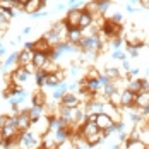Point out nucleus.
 I'll use <instances>...</instances> for the list:
<instances>
[{
  "mask_svg": "<svg viewBox=\"0 0 149 149\" xmlns=\"http://www.w3.org/2000/svg\"><path fill=\"white\" fill-rule=\"evenodd\" d=\"M67 36H69V26L65 24V21H57L50 29L45 33V38L46 41L50 43L52 46H57L60 43H65L67 41Z\"/></svg>",
  "mask_w": 149,
  "mask_h": 149,
  "instance_id": "nucleus-1",
  "label": "nucleus"
},
{
  "mask_svg": "<svg viewBox=\"0 0 149 149\" xmlns=\"http://www.w3.org/2000/svg\"><path fill=\"white\" fill-rule=\"evenodd\" d=\"M41 142H43V137L36 135L33 130L28 129V130H21L17 146L21 149H40L41 148Z\"/></svg>",
  "mask_w": 149,
  "mask_h": 149,
  "instance_id": "nucleus-2",
  "label": "nucleus"
},
{
  "mask_svg": "<svg viewBox=\"0 0 149 149\" xmlns=\"http://www.w3.org/2000/svg\"><path fill=\"white\" fill-rule=\"evenodd\" d=\"M81 52H86V53H98L101 50V41L98 38V34L94 36H82L81 43H79Z\"/></svg>",
  "mask_w": 149,
  "mask_h": 149,
  "instance_id": "nucleus-3",
  "label": "nucleus"
},
{
  "mask_svg": "<svg viewBox=\"0 0 149 149\" xmlns=\"http://www.w3.org/2000/svg\"><path fill=\"white\" fill-rule=\"evenodd\" d=\"M144 38H146L144 31L135 29V28H132V29L123 36V40H125V43H127V45L139 46V48H142V46H144Z\"/></svg>",
  "mask_w": 149,
  "mask_h": 149,
  "instance_id": "nucleus-4",
  "label": "nucleus"
},
{
  "mask_svg": "<svg viewBox=\"0 0 149 149\" xmlns=\"http://www.w3.org/2000/svg\"><path fill=\"white\" fill-rule=\"evenodd\" d=\"M81 15H82V9H69L63 21H65V24H67L69 28H79Z\"/></svg>",
  "mask_w": 149,
  "mask_h": 149,
  "instance_id": "nucleus-5",
  "label": "nucleus"
},
{
  "mask_svg": "<svg viewBox=\"0 0 149 149\" xmlns=\"http://www.w3.org/2000/svg\"><path fill=\"white\" fill-rule=\"evenodd\" d=\"M60 104L62 106H67V108H79L81 106V100H79V96L74 94V93H67L62 100H60Z\"/></svg>",
  "mask_w": 149,
  "mask_h": 149,
  "instance_id": "nucleus-6",
  "label": "nucleus"
},
{
  "mask_svg": "<svg viewBox=\"0 0 149 149\" xmlns=\"http://www.w3.org/2000/svg\"><path fill=\"white\" fill-rule=\"evenodd\" d=\"M15 120H17V127H19V130H28V129L31 127V123H33V120H31L28 110L17 113V115H15Z\"/></svg>",
  "mask_w": 149,
  "mask_h": 149,
  "instance_id": "nucleus-7",
  "label": "nucleus"
},
{
  "mask_svg": "<svg viewBox=\"0 0 149 149\" xmlns=\"http://www.w3.org/2000/svg\"><path fill=\"white\" fill-rule=\"evenodd\" d=\"M33 57H34V50H26L22 48L19 52V57H17V67H26L28 63L33 62Z\"/></svg>",
  "mask_w": 149,
  "mask_h": 149,
  "instance_id": "nucleus-8",
  "label": "nucleus"
},
{
  "mask_svg": "<svg viewBox=\"0 0 149 149\" xmlns=\"http://www.w3.org/2000/svg\"><path fill=\"white\" fill-rule=\"evenodd\" d=\"M46 5L45 0H29L26 5H24V12L26 14H34V12H38V10H43Z\"/></svg>",
  "mask_w": 149,
  "mask_h": 149,
  "instance_id": "nucleus-9",
  "label": "nucleus"
},
{
  "mask_svg": "<svg viewBox=\"0 0 149 149\" xmlns=\"http://www.w3.org/2000/svg\"><path fill=\"white\" fill-rule=\"evenodd\" d=\"M101 129L98 127V123L96 122H86L82 127H81V134H82V137L86 139V137H89V135H94L96 132H100Z\"/></svg>",
  "mask_w": 149,
  "mask_h": 149,
  "instance_id": "nucleus-10",
  "label": "nucleus"
},
{
  "mask_svg": "<svg viewBox=\"0 0 149 149\" xmlns=\"http://www.w3.org/2000/svg\"><path fill=\"white\" fill-rule=\"evenodd\" d=\"M28 113H29L31 120L34 122V120H40L41 117H45V115H46V110H45V106H40V104H31L29 108H28Z\"/></svg>",
  "mask_w": 149,
  "mask_h": 149,
  "instance_id": "nucleus-11",
  "label": "nucleus"
},
{
  "mask_svg": "<svg viewBox=\"0 0 149 149\" xmlns=\"http://www.w3.org/2000/svg\"><path fill=\"white\" fill-rule=\"evenodd\" d=\"M135 104V93H132L130 89H122V106H134Z\"/></svg>",
  "mask_w": 149,
  "mask_h": 149,
  "instance_id": "nucleus-12",
  "label": "nucleus"
},
{
  "mask_svg": "<svg viewBox=\"0 0 149 149\" xmlns=\"http://www.w3.org/2000/svg\"><path fill=\"white\" fill-rule=\"evenodd\" d=\"M67 93H69V84H67V81H63V82H60L57 88H53V100L60 101Z\"/></svg>",
  "mask_w": 149,
  "mask_h": 149,
  "instance_id": "nucleus-13",
  "label": "nucleus"
},
{
  "mask_svg": "<svg viewBox=\"0 0 149 149\" xmlns=\"http://www.w3.org/2000/svg\"><path fill=\"white\" fill-rule=\"evenodd\" d=\"M96 123H98V127H100L101 130H106V129H108V127H111L115 122L110 118L106 113H103V111H101V113H98V117H96Z\"/></svg>",
  "mask_w": 149,
  "mask_h": 149,
  "instance_id": "nucleus-14",
  "label": "nucleus"
},
{
  "mask_svg": "<svg viewBox=\"0 0 149 149\" xmlns=\"http://www.w3.org/2000/svg\"><path fill=\"white\" fill-rule=\"evenodd\" d=\"M93 22H94V17H93V14H89L88 10H84V9H82V15H81V22H79V29H81V31L88 29L89 26H93Z\"/></svg>",
  "mask_w": 149,
  "mask_h": 149,
  "instance_id": "nucleus-15",
  "label": "nucleus"
},
{
  "mask_svg": "<svg viewBox=\"0 0 149 149\" xmlns=\"http://www.w3.org/2000/svg\"><path fill=\"white\" fill-rule=\"evenodd\" d=\"M82 31L79 29V28H69V36H67V41H70V43H74V45H79L81 43V40H82Z\"/></svg>",
  "mask_w": 149,
  "mask_h": 149,
  "instance_id": "nucleus-16",
  "label": "nucleus"
},
{
  "mask_svg": "<svg viewBox=\"0 0 149 149\" xmlns=\"http://www.w3.org/2000/svg\"><path fill=\"white\" fill-rule=\"evenodd\" d=\"M135 106L137 108L149 106V91H141V93L135 94Z\"/></svg>",
  "mask_w": 149,
  "mask_h": 149,
  "instance_id": "nucleus-17",
  "label": "nucleus"
},
{
  "mask_svg": "<svg viewBox=\"0 0 149 149\" xmlns=\"http://www.w3.org/2000/svg\"><path fill=\"white\" fill-rule=\"evenodd\" d=\"M50 60V55L45 53V52H34V57H33V63L38 67V69H41L43 65H45L46 62Z\"/></svg>",
  "mask_w": 149,
  "mask_h": 149,
  "instance_id": "nucleus-18",
  "label": "nucleus"
},
{
  "mask_svg": "<svg viewBox=\"0 0 149 149\" xmlns=\"http://www.w3.org/2000/svg\"><path fill=\"white\" fill-rule=\"evenodd\" d=\"M52 48H53V46L50 45L45 38H40V40L34 41V52H45V53H50Z\"/></svg>",
  "mask_w": 149,
  "mask_h": 149,
  "instance_id": "nucleus-19",
  "label": "nucleus"
},
{
  "mask_svg": "<svg viewBox=\"0 0 149 149\" xmlns=\"http://www.w3.org/2000/svg\"><path fill=\"white\" fill-rule=\"evenodd\" d=\"M123 149H148V144L142 139H135V141H127L123 142Z\"/></svg>",
  "mask_w": 149,
  "mask_h": 149,
  "instance_id": "nucleus-20",
  "label": "nucleus"
},
{
  "mask_svg": "<svg viewBox=\"0 0 149 149\" xmlns=\"http://www.w3.org/2000/svg\"><path fill=\"white\" fill-rule=\"evenodd\" d=\"M17 57H19V52H14V53H10L7 58H5V62L2 63V70L3 72H7L12 65H17Z\"/></svg>",
  "mask_w": 149,
  "mask_h": 149,
  "instance_id": "nucleus-21",
  "label": "nucleus"
},
{
  "mask_svg": "<svg viewBox=\"0 0 149 149\" xmlns=\"http://www.w3.org/2000/svg\"><path fill=\"white\" fill-rule=\"evenodd\" d=\"M31 104H40V106H45L46 104V96H45V91L43 89H38L33 93V101Z\"/></svg>",
  "mask_w": 149,
  "mask_h": 149,
  "instance_id": "nucleus-22",
  "label": "nucleus"
},
{
  "mask_svg": "<svg viewBox=\"0 0 149 149\" xmlns=\"http://www.w3.org/2000/svg\"><path fill=\"white\" fill-rule=\"evenodd\" d=\"M96 2H98V14H101V15H106L108 10L113 7L111 0H96Z\"/></svg>",
  "mask_w": 149,
  "mask_h": 149,
  "instance_id": "nucleus-23",
  "label": "nucleus"
},
{
  "mask_svg": "<svg viewBox=\"0 0 149 149\" xmlns=\"http://www.w3.org/2000/svg\"><path fill=\"white\" fill-rule=\"evenodd\" d=\"M60 69H62V67L58 65V62H53V60H48L45 65L41 67V70H45L48 75H50V74H55V72H57V70H60Z\"/></svg>",
  "mask_w": 149,
  "mask_h": 149,
  "instance_id": "nucleus-24",
  "label": "nucleus"
},
{
  "mask_svg": "<svg viewBox=\"0 0 149 149\" xmlns=\"http://www.w3.org/2000/svg\"><path fill=\"white\" fill-rule=\"evenodd\" d=\"M46 77H48V74H46L45 70L38 69V72L34 74V82H36V86H38V88H45V84H46Z\"/></svg>",
  "mask_w": 149,
  "mask_h": 149,
  "instance_id": "nucleus-25",
  "label": "nucleus"
},
{
  "mask_svg": "<svg viewBox=\"0 0 149 149\" xmlns=\"http://www.w3.org/2000/svg\"><path fill=\"white\" fill-rule=\"evenodd\" d=\"M127 89H130L132 93H141L142 91V79H135V81H129L127 82Z\"/></svg>",
  "mask_w": 149,
  "mask_h": 149,
  "instance_id": "nucleus-26",
  "label": "nucleus"
},
{
  "mask_svg": "<svg viewBox=\"0 0 149 149\" xmlns=\"http://www.w3.org/2000/svg\"><path fill=\"white\" fill-rule=\"evenodd\" d=\"M104 74L108 75L111 81H117V79H120V77H123L122 72H120L118 69H115V67H106V69H104Z\"/></svg>",
  "mask_w": 149,
  "mask_h": 149,
  "instance_id": "nucleus-27",
  "label": "nucleus"
},
{
  "mask_svg": "<svg viewBox=\"0 0 149 149\" xmlns=\"http://www.w3.org/2000/svg\"><path fill=\"white\" fill-rule=\"evenodd\" d=\"M115 91H118V89H117V86H115V82H113V81H111V82H108L106 86H103V88H101V93H103L106 98H110Z\"/></svg>",
  "mask_w": 149,
  "mask_h": 149,
  "instance_id": "nucleus-28",
  "label": "nucleus"
},
{
  "mask_svg": "<svg viewBox=\"0 0 149 149\" xmlns=\"http://www.w3.org/2000/svg\"><path fill=\"white\" fill-rule=\"evenodd\" d=\"M108 101L111 104H115V106H122V91H115V93L108 98Z\"/></svg>",
  "mask_w": 149,
  "mask_h": 149,
  "instance_id": "nucleus-29",
  "label": "nucleus"
},
{
  "mask_svg": "<svg viewBox=\"0 0 149 149\" xmlns=\"http://www.w3.org/2000/svg\"><path fill=\"white\" fill-rule=\"evenodd\" d=\"M60 84V81L57 79V75L55 74H50L48 77H46V84H45V88H57Z\"/></svg>",
  "mask_w": 149,
  "mask_h": 149,
  "instance_id": "nucleus-30",
  "label": "nucleus"
},
{
  "mask_svg": "<svg viewBox=\"0 0 149 149\" xmlns=\"http://www.w3.org/2000/svg\"><path fill=\"white\" fill-rule=\"evenodd\" d=\"M100 74H101V72H100L96 67H89V69L86 70L84 77H86V79H98V77H100Z\"/></svg>",
  "mask_w": 149,
  "mask_h": 149,
  "instance_id": "nucleus-31",
  "label": "nucleus"
},
{
  "mask_svg": "<svg viewBox=\"0 0 149 149\" xmlns=\"http://www.w3.org/2000/svg\"><path fill=\"white\" fill-rule=\"evenodd\" d=\"M79 74H81V63H75V62H72V63H70V69H69V75L77 77Z\"/></svg>",
  "mask_w": 149,
  "mask_h": 149,
  "instance_id": "nucleus-32",
  "label": "nucleus"
},
{
  "mask_svg": "<svg viewBox=\"0 0 149 149\" xmlns=\"http://www.w3.org/2000/svg\"><path fill=\"white\" fill-rule=\"evenodd\" d=\"M127 55L129 57H132V58H135V57H139V53H141V48L139 46H130V45H127Z\"/></svg>",
  "mask_w": 149,
  "mask_h": 149,
  "instance_id": "nucleus-33",
  "label": "nucleus"
},
{
  "mask_svg": "<svg viewBox=\"0 0 149 149\" xmlns=\"http://www.w3.org/2000/svg\"><path fill=\"white\" fill-rule=\"evenodd\" d=\"M111 57H113L115 60H125V58H127V53H125L122 48H117V50H113V52H111Z\"/></svg>",
  "mask_w": 149,
  "mask_h": 149,
  "instance_id": "nucleus-34",
  "label": "nucleus"
},
{
  "mask_svg": "<svg viewBox=\"0 0 149 149\" xmlns=\"http://www.w3.org/2000/svg\"><path fill=\"white\" fill-rule=\"evenodd\" d=\"M113 22H117V24H120L122 26V22H123V15H122V12H115V14H111V17H110Z\"/></svg>",
  "mask_w": 149,
  "mask_h": 149,
  "instance_id": "nucleus-35",
  "label": "nucleus"
},
{
  "mask_svg": "<svg viewBox=\"0 0 149 149\" xmlns=\"http://www.w3.org/2000/svg\"><path fill=\"white\" fill-rule=\"evenodd\" d=\"M84 0H69V9H81Z\"/></svg>",
  "mask_w": 149,
  "mask_h": 149,
  "instance_id": "nucleus-36",
  "label": "nucleus"
},
{
  "mask_svg": "<svg viewBox=\"0 0 149 149\" xmlns=\"http://www.w3.org/2000/svg\"><path fill=\"white\" fill-rule=\"evenodd\" d=\"M46 15H48L46 10H38V12L31 14V19H43V17H46Z\"/></svg>",
  "mask_w": 149,
  "mask_h": 149,
  "instance_id": "nucleus-37",
  "label": "nucleus"
},
{
  "mask_svg": "<svg viewBox=\"0 0 149 149\" xmlns=\"http://www.w3.org/2000/svg\"><path fill=\"white\" fill-rule=\"evenodd\" d=\"M24 69H26V70H28V72H29L31 75H34L36 72H38V67H36V65H34L33 62H31V63H28V65H26Z\"/></svg>",
  "mask_w": 149,
  "mask_h": 149,
  "instance_id": "nucleus-38",
  "label": "nucleus"
},
{
  "mask_svg": "<svg viewBox=\"0 0 149 149\" xmlns=\"http://www.w3.org/2000/svg\"><path fill=\"white\" fill-rule=\"evenodd\" d=\"M98 79H100V82H101V86H106V84H108V82H111V79H110V77H108V75L104 74H100V77H98Z\"/></svg>",
  "mask_w": 149,
  "mask_h": 149,
  "instance_id": "nucleus-39",
  "label": "nucleus"
},
{
  "mask_svg": "<svg viewBox=\"0 0 149 149\" xmlns=\"http://www.w3.org/2000/svg\"><path fill=\"white\" fill-rule=\"evenodd\" d=\"M122 67H123V70L125 72H130V69H132V65H130V60H122Z\"/></svg>",
  "mask_w": 149,
  "mask_h": 149,
  "instance_id": "nucleus-40",
  "label": "nucleus"
},
{
  "mask_svg": "<svg viewBox=\"0 0 149 149\" xmlns=\"http://www.w3.org/2000/svg\"><path fill=\"white\" fill-rule=\"evenodd\" d=\"M63 9H65V3H63V2H58V3L55 5V9H53V10H55V12H62Z\"/></svg>",
  "mask_w": 149,
  "mask_h": 149,
  "instance_id": "nucleus-41",
  "label": "nucleus"
},
{
  "mask_svg": "<svg viewBox=\"0 0 149 149\" xmlns=\"http://www.w3.org/2000/svg\"><path fill=\"white\" fill-rule=\"evenodd\" d=\"M125 10H127L129 14H132V12H135L137 9H135V7H134V5H132V3H127V5H125Z\"/></svg>",
  "mask_w": 149,
  "mask_h": 149,
  "instance_id": "nucleus-42",
  "label": "nucleus"
},
{
  "mask_svg": "<svg viewBox=\"0 0 149 149\" xmlns=\"http://www.w3.org/2000/svg\"><path fill=\"white\" fill-rule=\"evenodd\" d=\"M31 31H33V29H31L29 26H26V28H22V31H21V36H28V34H29Z\"/></svg>",
  "mask_w": 149,
  "mask_h": 149,
  "instance_id": "nucleus-43",
  "label": "nucleus"
},
{
  "mask_svg": "<svg viewBox=\"0 0 149 149\" xmlns=\"http://www.w3.org/2000/svg\"><path fill=\"white\" fill-rule=\"evenodd\" d=\"M7 118H9V115H0V129L5 125V122H7Z\"/></svg>",
  "mask_w": 149,
  "mask_h": 149,
  "instance_id": "nucleus-44",
  "label": "nucleus"
},
{
  "mask_svg": "<svg viewBox=\"0 0 149 149\" xmlns=\"http://www.w3.org/2000/svg\"><path fill=\"white\" fill-rule=\"evenodd\" d=\"M24 48L26 50H34V41H26L24 43Z\"/></svg>",
  "mask_w": 149,
  "mask_h": 149,
  "instance_id": "nucleus-45",
  "label": "nucleus"
},
{
  "mask_svg": "<svg viewBox=\"0 0 149 149\" xmlns=\"http://www.w3.org/2000/svg\"><path fill=\"white\" fill-rule=\"evenodd\" d=\"M5 52H7V48H5V46H3V43L0 41V57H3V55H5Z\"/></svg>",
  "mask_w": 149,
  "mask_h": 149,
  "instance_id": "nucleus-46",
  "label": "nucleus"
},
{
  "mask_svg": "<svg viewBox=\"0 0 149 149\" xmlns=\"http://www.w3.org/2000/svg\"><path fill=\"white\" fill-rule=\"evenodd\" d=\"M139 3H141L142 7H146V9H149V0H139Z\"/></svg>",
  "mask_w": 149,
  "mask_h": 149,
  "instance_id": "nucleus-47",
  "label": "nucleus"
},
{
  "mask_svg": "<svg viewBox=\"0 0 149 149\" xmlns=\"http://www.w3.org/2000/svg\"><path fill=\"white\" fill-rule=\"evenodd\" d=\"M110 149H122V146H120V142H115V144H111Z\"/></svg>",
  "mask_w": 149,
  "mask_h": 149,
  "instance_id": "nucleus-48",
  "label": "nucleus"
},
{
  "mask_svg": "<svg viewBox=\"0 0 149 149\" xmlns=\"http://www.w3.org/2000/svg\"><path fill=\"white\" fill-rule=\"evenodd\" d=\"M17 2H19V3H22V5H26V3H28L29 0H17Z\"/></svg>",
  "mask_w": 149,
  "mask_h": 149,
  "instance_id": "nucleus-49",
  "label": "nucleus"
},
{
  "mask_svg": "<svg viewBox=\"0 0 149 149\" xmlns=\"http://www.w3.org/2000/svg\"><path fill=\"white\" fill-rule=\"evenodd\" d=\"M129 3H132V5H134V3H139V0H129Z\"/></svg>",
  "mask_w": 149,
  "mask_h": 149,
  "instance_id": "nucleus-50",
  "label": "nucleus"
},
{
  "mask_svg": "<svg viewBox=\"0 0 149 149\" xmlns=\"http://www.w3.org/2000/svg\"><path fill=\"white\" fill-rule=\"evenodd\" d=\"M89 149H98V148H89Z\"/></svg>",
  "mask_w": 149,
  "mask_h": 149,
  "instance_id": "nucleus-51",
  "label": "nucleus"
},
{
  "mask_svg": "<svg viewBox=\"0 0 149 149\" xmlns=\"http://www.w3.org/2000/svg\"><path fill=\"white\" fill-rule=\"evenodd\" d=\"M57 2H62V0H57Z\"/></svg>",
  "mask_w": 149,
  "mask_h": 149,
  "instance_id": "nucleus-52",
  "label": "nucleus"
},
{
  "mask_svg": "<svg viewBox=\"0 0 149 149\" xmlns=\"http://www.w3.org/2000/svg\"><path fill=\"white\" fill-rule=\"evenodd\" d=\"M17 149H21V148H17Z\"/></svg>",
  "mask_w": 149,
  "mask_h": 149,
  "instance_id": "nucleus-53",
  "label": "nucleus"
},
{
  "mask_svg": "<svg viewBox=\"0 0 149 149\" xmlns=\"http://www.w3.org/2000/svg\"><path fill=\"white\" fill-rule=\"evenodd\" d=\"M45 2H46V0H45Z\"/></svg>",
  "mask_w": 149,
  "mask_h": 149,
  "instance_id": "nucleus-54",
  "label": "nucleus"
},
{
  "mask_svg": "<svg viewBox=\"0 0 149 149\" xmlns=\"http://www.w3.org/2000/svg\"><path fill=\"white\" fill-rule=\"evenodd\" d=\"M148 10H149V9H148Z\"/></svg>",
  "mask_w": 149,
  "mask_h": 149,
  "instance_id": "nucleus-55",
  "label": "nucleus"
},
{
  "mask_svg": "<svg viewBox=\"0 0 149 149\" xmlns=\"http://www.w3.org/2000/svg\"><path fill=\"white\" fill-rule=\"evenodd\" d=\"M148 149H149V148H148Z\"/></svg>",
  "mask_w": 149,
  "mask_h": 149,
  "instance_id": "nucleus-56",
  "label": "nucleus"
}]
</instances>
